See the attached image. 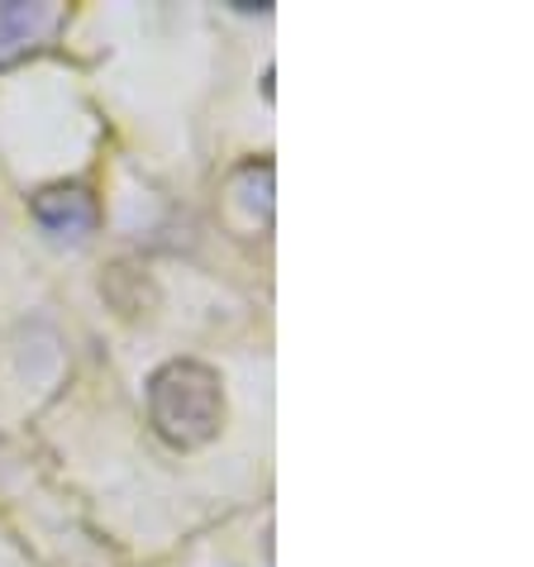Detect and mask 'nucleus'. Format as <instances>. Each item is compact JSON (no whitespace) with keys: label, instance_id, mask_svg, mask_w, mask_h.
<instances>
[{"label":"nucleus","instance_id":"7ed1b4c3","mask_svg":"<svg viewBox=\"0 0 534 567\" xmlns=\"http://www.w3.org/2000/svg\"><path fill=\"white\" fill-rule=\"evenodd\" d=\"M62 6L49 0H0V72L34 58L58 34Z\"/></svg>","mask_w":534,"mask_h":567},{"label":"nucleus","instance_id":"f257e3e1","mask_svg":"<svg viewBox=\"0 0 534 567\" xmlns=\"http://www.w3.org/2000/svg\"><path fill=\"white\" fill-rule=\"evenodd\" d=\"M148 424L167 449H206L225 424V391L215 368L196 358H172L148 377Z\"/></svg>","mask_w":534,"mask_h":567},{"label":"nucleus","instance_id":"f03ea898","mask_svg":"<svg viewBox=\"0 0 534 567\" xmlns=\"http://www.w3.org/2000/svg\"><path fill=\"white\" fill-rule=\"evenodd\" d=\"M29 215H34L39 229L49 234V239H58V244H86L91 234H96V219H101L96 196H91L86 186H76V182H58V186L34 192Z\"/></svg>","mask_w":534,"mask_h":567}]
</instances>
